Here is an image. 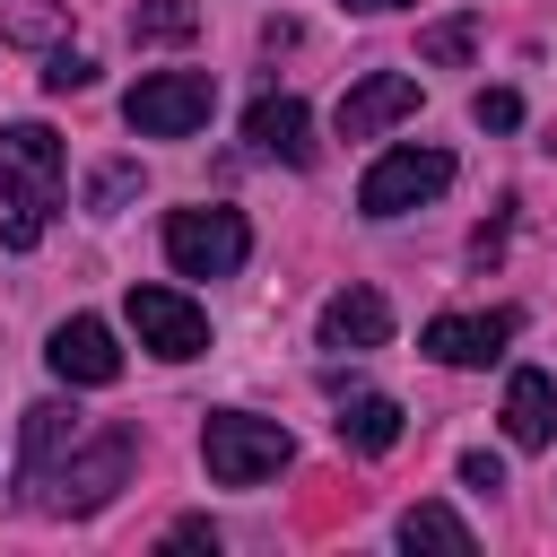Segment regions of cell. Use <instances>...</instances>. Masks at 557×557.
Wrapping results in <instances>:
<instances>
[{"mask_svg":"<svg viewBox=\"0 0 557 557\" xmlns=\"http://www.w3.org/2000/svg\"><path fill=\"white\" fill-rule=\"evenodd\" d=\"M139 461V435L131 426H87L70 453H52L44 470H26V505L35 513H96Z\"/></svg>","mask_w":557,"mask_h":557,"instance_id":"1","label":"cell"},{"mask_svg":"<svg viewBox=\"0 0 557 557\" xmlns=\"http://www.w3.org/2000/svg\"><path fill=\"white\" fill-rule=\"evenodd\" d=\"M200 461L218 487H261L296 461V435L278 418H252V409H209L200 418Z\"/></svg>","mask_w":557,"mask_h":557,"instance_id":"2","label":"cell"},{"mask_svg":"<svg viewBox=\"0 0 557 557\" xmlns=\"http://www.w3.org/2000/svg\"><path fill=\"white\" fill-rule=\"evenodd\" d=\"M218 113V78L209 70H157V78H139L131 96H122V122L139 131V139H183V131H200Z\"/></svg>","mask_w":557,"mask_h":557,"instance_id":"3","label":"cell"},{"mask_svg":"<svg viewBox=\"0 0 557 557\" xmlns=\"http://www.w3.org/2000/svg\"><path fill=\"white\" fill-rule=\"evenodd\" d=\"M244 252H252L244 209H174L165 218V261L183 278H226V270H244Z\"/></svg>","mask_w":557,"mask_h":557,"instance_id":"4","label":"cell"},{"mask_svg":"<svg viewBox=\"0 0 557 557\" xmlns=\"http://www.w3.org/2000/svg\"><path fill=\"white\" fill-rule=\"evenodd\" d=\"M61 174H70V157H61V131H44V122H9L0 131V209H52L61 200Z\"/></svg>","mask_w":557,"mask_h":557,"instance_id":"5","label":"cell"},{"mask_svg":"<svg viewBox=\"0 0 557 557\" xmlns=\"http://www.w3.org/2000/svg\"><path fill=\"white\" fill-rule=\"evenodd\" d=\"M444 183H453V157H444V148H383V157L366 165V183H357V209H366V218H409V209H426Z\"/></svg>","mask_w":557,"mask_h":557,"instance_id":"6","label":"cell"},{"mask_svg":"<svg viewBox=\"0 0 557 557\" xmlns=\"http://www.w3.org/2000/svg\"><path fill=\"white\" fill-rule=\"evenodd\" d=\"M131 331H139V348L148 357H165V366H183V357H200L209 348V313L183 296V287H131Z\"/></svg>","mask_w":557,"mask_h":557,"instance_id":"7","label":"cell"},{"mask_svg":"<svg viewBox=\"0 0 557 557\" xmlns=\"http://www.w3.org/2000/svg\"><path fill=\"white\" fill-rule=\"evenodd\" d=\"M513 331H522V313H513V305H496V313H435L418 348H426L435 366H496Z\"/></svg>","mask_w":557,"mask_h":557,"instance_id":"8","label":"cell"},{"mask_svg":"<svg viewBox=\"0 0 557 557\" xmlns=\"http://www.w3.org/2000/svg\"><path fill=\"white\" fill-rule=\"evenodd\" d=\"M44 366H52L61 383H78V392H104V383H122V348H113V331H104L96 313H70V322L44 339Z\"/></svg>","mask_w":557,"mask_h":557,"instance_id":"9","label":"cell"},{"mask_svg":"<svg viewBox=\"0 0 557 557\" xmlns=\"http://www.w3.org/2000/svg\"><path fill=\"white\" fill-rule=\"evenodd\" d=\"M418 113V78L409 70H366L348 96H339V139H374V131H392V122H409Z\"/></svg>","mask_w":557,"mask_h":557,"instance_id":"10","label":"cell"},{"mask_svg":"<svg viewBox=\"0 0 557 557\" xmlns=\"http://www.w3.org/2000/svg\"><path fill=\"white\" fill-rule=\"evenodd\" d=\"M244 139L261 157H278V165H313V113H305V96H261L244 113Z\"/></svg>","mask_w":557,"mask_h":557,"instance_id":"11","label":"cell"},{"mask_svg":"<svg viewBox=\"0 0 557 557\" xmlns=\"http://www.w3.org/2000/svg\"><path fill=\"white\" fill-rule=\"evenodd\" d=\"M383 339H392V305H383V287H339V296L322 305V348L366 357V348H383Z\"/></svg>","mask_w":557,"mask_h":557,"instance_id":"12","label":"cell"},{"mask_svg":"<svg viewBox=\"0 0 557 557\" xmlns=\"http://www.w3.org/2000/svg\"><path fill=\"white\" fill-rule=\"evenodd\" d=\"M505 435H513L522 453L557 444V383H548L540 366H522V374L505 383Z\"/></svg>","mask_w":557,"mask_h":557,"instance_id":"13","label":"cell"},{"mask_svg":"<svg viewBox=\"0 0 557 557\" xmlns=\"http://www.w3.org/2000/svg\"><path fill=\"white\" fill-rule=\"evenodd\" d=\"M331 426H339V444H348V453H392V444H400V426H409V409H400L392 392H348Z\"/></svg>","mask_w":557,"mask_h":557,"instance_id":"14","label":"cell"},{"mask_svg":"<svg viewBox=\"0 0 557 557\" xmlns=\"http://www.w3.org/2000/svg\"><path fill=\"white\" fill-rule=\"evenodd\" d=\"M78 435H87V418H78L70 400H35V409H26V453H17V479H26V470H44L52 453H70Z\"/></svg>","mask_w":557,"mask_h":557,"instance_id":"15","label":"cell"},{"mask_svg":"<svg viewBox=\"0 0 557 557\" xmlns=\"http://www.w3.org/2000/svg\"><path fill=\"white\" fill-rule=\"evenodd\" d=\"M400 548H444V557H470V522L453 505H409L400 513Z\"/></svg>","mask_w":557,"mask_h":557,"instance_id":"16","label":"cell"},{"mask_svg":"<svg viewBox=\"0 0 557 557\" xmlns=\"http://www.w3.org/2000/svg\"><path fill=\"white\" fill-rule=\"evenodd\" d=\"M191 35H200L191 0H139L131 9V44H191Z\"/></svg>","mask_w":557,"mask_h":557,"instance_id":"17","label":"cell"},{"mask_svg":"<svg viewBox=\"0 0 557 557\" xmlns=\"http://www.w3.org/2000/svg\"><path fill=\"white\" fill-rule=\"evenodd\" d=\"M0 35L9 44H52L61 35V0H0Z\"/></svg>","mask_w":557,"mask_h":557,"instance_id":"18","label":"cell"},{"mask_svg":"<svg viewBox=\"0 0 557 557\" xmlns=\"http://www.w3.org/2000/svg\"><path fill=\"white\" fill-rule=\"evenodd\" d=\"M470 35H479V26H470V17H435V26H426V35H418V52H426V61H444V70H453V61H470Z\"/></svg>","mask_w":557,"mask_h":557,"instance_id":"19","label":"cell"},{"mask_svg":"<svg viewBox=\"0 0 557 557\" xmlns=\"http://www.w3.org/2000/svg\"><path fill=\"white\" fill-rule=\"evenodd\" d=\"M470 122H479V131H513V122H522V96H513V87H479V96H470Z\"/></svg>","mask_w":557,"mask_h":557,"instance_id":"20","label":"cell"},{"mask_svg":"<svg viewBox=\"0 0 557 557\" xmlns=\"http://www.w3.org/2000/svg\"><path fill=\"white\" fill-rule=\"evenodd\" d=\"M44 87H52V96H78V87H96V61H87V52H52V61H44Z\"/></svg>","mask_w":557,"mask_h":557,"instance_id":"21","label":"cell"},{"mask_svg":"<svg viewBox=\"0 0 557 557\" xmlns=\"http://www.w3.org/2000/svg\"><path fill=\"white\" fill-rule=\"evenodd\" d=\"M461 487L496 496V487H505V461H496V453H461Z\"/></svg>","mask_w":557,"mask_h":557,"instance_id":"22","label":"cell"},{"mask_svg":"<svg viewBox=\"0 0 557 557\" xmlns=\"http://www.w3.org/2000/svg\"><path fill=\"white\" fill-rule=\"evenodd\" d=\"M44 244V218L35 209H9V252H35Z\"/></svg>","mask_w":557,"mask_h":557,"instance_id":"23","label":"cell"},{"mask_svg":"<svg viewBox=\"0 0 557 557\" xmlns=\"http://www.w3.org/2000/svg\"><path fill=\"white\" fill-rule=\"evenodd\" d=\"M165 548H218V531H209V522H174V531H165Z\"/></svg>","mask_w":557,"mask_h":557,"instance_id":"24","label":"cell"},{"mask_svg":"<svg viewBox=\"0 0 557 557\" xmlns=\"http://www.w3.org/2000/svg\"><path fill=\"white\" fill-rule=\"evenodd\" d=\"M348 9H400V0H348Z\"/></svg>","mask_w":557,"mask_h":557,"instance_id":"25","label":"cell"}]
</instances>
